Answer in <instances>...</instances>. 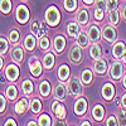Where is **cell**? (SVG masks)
<instances>
[{
    "label": "cell",
    "instance_id": "obj_1",
    "mask_svg": "<svg viewBox=\"0 0 126 126\" xmlns=\"http://www.w3.org/2000/svg\"><path fill=\"white\" fill-rule=\"evenodd\" d=\"M61 20V14H59V10L56 6H50L47 9L46 12V22L49 25H53L56 27Z\"/></svg>",
    "mask_w": 126,
    "mask_h": 126
},
{
    "label": "cell",
    "instance_id": "obj_2",
    "mask_svg": "<svg viewBox=\"0 0 126 126\" xmlns=\"http://www.w3.org/2000/svg\"><path fill=\"white\" fill-rule=\"evenodd\" d=\"M82 91V85H81V81L77 77H72L69 79L68 83V92L72 96H78Z\"/></svg>",
    "mask_w": 126,
    "mask_h": 126
},
{
    "label": "cell",
    "instance_id": "obj_3",
    "mask_svg": "<svg viewBox=\"0 0 126 126\" xmlns=\"http://www.w3.org/2000/svg\"><path fill=\"white\" fill-rule=\"evenodd\" d=\"M29 19V10L25 5H19L16 9V20L19 24H25Z\"/></svg>",
    "mask_w": 126,
    "mask_h": 126
},
{
    "label": "cell",
    "instance_id": "obj_4",
    "mask_svg": "<svg viewBox=\"0 0 126 126\" xmlns=\"http://www.w3.org/2000/svg\"><path fill=\"white\" fill-rule=\"evenodd\" d=\"M29 69H30V73L33 75L34 77H39L42 75V69H43V67H42V63L37 61V58H30L29 61Z\"/></svg>",
    "mask_w": 126,
    "mask_h": 126
},
{
    "label": "cell",
    "instance_id": "obj_5",
    "mask_svg": "<svg viewBox=\"0 0 126 126\" xmlns=\"http://www.w3.org/2000/svg\"><path fill=\"white\" fill-rule=\"evenodd\" d=\"M69 59L72 63L75 64H78L82 59V50H81V47L79 46H75L69 49Z\"/></svg>",
    "mask_w": 126,
    "mask_h": 126
},
{
    "label": "cell",
    "instance_id": "obj_6",
    "mask_svg": "<svg viewBox=\"0 0 126 126\" xmlns=\"http://www.w3.org/2000/svg\"><path fill=\"white\" fill-rule=\"evenodd\" d=\"M50 109H52V111H53V113L56 115V117H58V119H64L66 117V109L58 101H53V102H52Z\"/></svg>",
    "mask_w": 126,
    "mask_h": 126
},
{
    "label": "cell",
    "instance_id": "obj_7",
    "mask_svg": "<svg viewBox=\"0 0 126 126\" xmlns=\"http://www.w3.org/2000/svg\"><path fill=\"white\" fill-rule=\"evenodd\" d=\"M32 32H33L38 38H42V37H44V34L47 33V29L43 25V23L38 22V20H34V22L32 23Z\"/></svg>",
    "mask_w": 126,
    "mask_h": 126
},
{
    "label": "cell",
    "instance_id": "obj_8",
    "mask_svg": "<svg viewBox=\"0 0 126 126\" xmlns=\"http://www.w3.org/2000/svg\"><path fill=\"white\" fill-rule=\"evenodd\" d=\"M5 75H6V78L9 81H16L18 77H19V68L15 66V64H9L6 67V71H5Z\"/></svg>",
    "mask_w": 126,
    "mask_h": 126
},
{
    "label": "cell",
    "instance_id": "obj_9",
    "mask_svg": "<svg viewBox=\"0 0 126 126\" xmlns=\"http://www.w3.org/2000/svg\"><path fill=\"white\" fill-rule=\"evenodd\" d=\"M110 75H111V78L113 79H119L122 75V64L120 62H113L112 66H111V69H110Z\"/></svg>",
    "mask_w": 126,
    "mask_h": 126
},
{
    "label": "cell",
    "instance_id": "obj_10",
    "mask_svg": "<svg viewBox=\"0 0 126 126\" xmlns=\"http://www.w3.org/2000/svg\"><path fill=\"white\" fill-rule=\"evenodd\" d=\"M102 35L107 42L112 43V42L116 39V30H115L112 27H110V25H106V27H103V29H102Z\"/></svg>",
    "mask_w": 126,
    "mask_h": 126
},
{
    "label": "cell",
    "instance_id": "obj_11",
    "mask_svg": "<svg viewBox=\"0 0 126 126\" xmlns=\"http://www.w3.org/2000/svg\"><path fill=\"white\" fill-rule=\"evenodd\" d=\"M54 96L58 100H64L66 98V96H67V88L64 86V83L59 82V83H57V85L54 86Z\"/></svg>",
    "mask_w": 126,
    "mask_h": 126
},
{
    "label": "cell",
    "instance_id": "obj_12",
    "mask_svg": "<svg viewBox=\"0 0 126 126\" xmlns=\"http://www.w3.org/2000/svg\"><path fill=\"white\" fill-rule=\"evenodd\" d=\"M87 35H88V39L92 42V43H98L100 39H101V33H100V30H98V28L96 25L90 27Z\"/></svg>",
    "mask_w": 126,
    "mask_h": 126
},
{
    "label": "cell",
    "instance_id": "obj_13",
    "mask_svg": "<svg viewBox=\"0 0 126 126\" xmlns=\"http://www.w3.org/2000/svg\"><path fill=\"white\" fill-rule=\"evenodd\" d=\"M86 110H87V101L83 97L78 98L76 105H75V112H76V115H78V116H79V115H85Z\"/></svg>",
    "mask_w": 126,
    "mask_h": 126
},
{
    "label": "cell",
    "instance_id": "obj_14",
    "mask_svg": "<svg viewBox=\"0 0 126 126\" xmlns=\"http://www.w3.org/2000/svg\"><path fill=\"white\" fill-rule=\"evenodd\" d=\"M93 69H94V72H96V73H98V75H103V73L107 71V62L105 61V59L98 58L97 62L94 63Z\"/></svg>",
    "mask_w": 126,
    "mask_h": 126
},
{
    "label": "cell",
    "instance_id": "obj_15",
    "mask_svg": "<svg viewBox=\"0 0 126 126\" xmlns=\"http://www.w3.org/2000/svg\"><path fill=\"white\" fill-rule=\"evenodd\" d=\"M102 96L103 98L106 100H111L113 96H115V88L111 83H106V85H103L102 87Z\"/></svg>",
    "mask_w": 126,
    "mask_h": 126
},
{
    "label": "cell",
    "instance_id": "obj_16",
    "mask_svg": "<svg viewBox=\"0 0 126 126\" xmlns=\"http://www.w3.org/2000/svg\"><path fill=\"white\" fill-rule=\"evenodd\" d=\"M90 20V15H88V12L86 9H81L79 12L77 13V23L81 24V25H86Z\"/></svg>",
    "mask_w": 126,
    "mask_h": 126
},
{
    "label": "cell",
    "instance_id": "obj_17",
    "mask_svg": "<svg viewBox=\"0 0 126 126\" xmlns=\"http://www.w3.org/2000/svg\"><path fill=\"white\" fill-rule=\"evenodd\" d=\"M53 46H54V49L57 53H59V52H62L63 49H64L66 47V39L64 37H62V35H57L53 40Z\"/></svg>",
    "mask_w": 126,
    "mask_h": 126
},
{
    "label": "cell",
    "instance_id": "obj_18",
    "mask_svg": "<svg viewBox=\"0 0 126 126\" xmlns=\"http://www.w3.org/2000/svg\"><path fill=\"white\" fill-rule=\"evenodd\" d=\"M24 58V50L23 48H20V47H16L12 50V59L15 62V63H20L23 61Z\"/></svg>",
    "mask_w": 126,
    "mask_h": 126
},
{
    "label": "cell",
    "instance_id": "obj_19",
    "mask_svg": "<svg viewBox=\"0 0 126 126\" xmlns=\"http://www.w3.org/2000/svg\"><path fill=\"white\" fill-rule=\"evenodd\" d=\"M67 33L69 37H77L79 33V25L76 22H71L67 25Z\"/></svg>",
    "mask_w": 126,
    "mask_h": 126
},
{
    "label": "cell",
    "instance_id": "obj_20",
    "mask_svg": "<svg viewBox=\"0 0 126 126\" xmlns=\"http://www.w3.org/2000/svg\"><path fill=\"white\" fill-rule=\"evenodd\" d=\"M92 116L96 119L97 121H101L105 116V109L101 106V105H96L92 110Z\"/></svg>",
    "mask_w": 126,
    "mask_h": 126
},
{
    "label": "cell",
    "instance_id": "obj_21",
    "mask_svg": "<svg viewBox=\"0 0 126 126\" xmlns=\"http://www.w3.org/2000/svg\"><path fill=\"white\" fill-rule=\"evenodd\" d=\"M27 107H28V100L27 98H22V100H19L18 103L15 105V112L19 113V115H22L27 111Z\"/></svg>",
    "mask_w": 126,
    "mask_h": 126
},
{
    "label": "cell",
    "instance_id": "obj_22",
    "mask_svg": "<svg viewBox=\"0 0 126 126\" xmlns=\"http://www.w3.org/2000/svg\"><path fill=\"white\" fill-rule=\"evenodd\" d=\"M54 61H56V59H54L53 53H47V54L44 56V58H43V66H44V68H47V69L53 68Z\"/></svg>",
    "mask_w": 126,
    "mask_h": 126
},
{
    "label": "cell",
    "instance_id": "obj_23",
    "mask_svg": "<svg viewBox=\"0 0 126 126\" xmlns=\"http://www.w3.org/2000/svg\"><path fill=\"white\" fill-rule=\"evenodd\" d=\"M125 50V44L122 43V42H119V43H116L113 46V49H112V56L115 58H120L124 53Z\"/></svg>",
    "mask_w": 126,
    "mask_h": 126
},
{
    "label": "cell",
    "instance_id": "obj_24",
    "mask_svg": "<svg viewBox=\"0 0 126 126\" xmlns=\"http://www.w3.org/2000/svg\"><path fill=\"white\" fill-rule=\"evenodd\" d=\"M68 77H69V68H68V66H66V64L61 66L59 69H58V78L64 82V81H67Z\"/></svg>",
    "mask_w": 126,
    "mask_h": 126
},
{
    "label": "cell",
    "instance_id": "obj_25",
    "mask_svg": "<svg viewBox=\"0 0 126 126\" xmlns=\"http://www.w3.org/2000/svg\"><path fill=\"white\" fill-rule=\"evenodd\" d=\"M39 93L42 94V96L47 97L48 94L50 93V85L48 81H42L40 85H39Z\"/></svg>",
    "mask_w": 126,
    "mask_h": 126
},
{
    "label": "cell",
    "instance_id": "obj_26",
    "mask_svg": "<svg viewBox=\"0 0 126 126\" xmlns=\"http://www.w3.org/2000/svg\"><path fill=\"white\" fill-rule=\"evenodd\" d=\"M88 42H90V39H88V35L86 34V33H78V35H77V43H78V46L79 47H87L88 46Z\"/></svg>",
    "mask_w": 126,
    "mask_h": 126
},
{
    "label": "cell",
    "instance_id": "obj_27",
    "mask_svg": "<svg viewBox=\"0 0 126 126\" xmlns=\"http://www.w3.org/2000/svg\"><path fill=\"white\" fill-rule=\"evenodd\" d=\"M24 46H25V48L28 50H33L35 48V38L32 35V34L27 35L25 37V40H24Z\"/></svg>",
    "mask_w": 126,
    "mask_h": 126
},
{
    "label": "cell",
    "instance_id": "obj_28",
    "mask_svg": "<svg viewBox=\"0 0 126 126\" xmlns=\"http://www.w3.org/2000/svg\"><path fill=\"white\" fill-rule=\"evenodd\" d=\"M22 88H23V92L27 94V96H29V94H32V92H33V90H34L33 82L29 81V79H25L23 82V85H22Z\"/></svg>",
    "mask_w": 126,
    "mask_h": 126
},
{
    "label": "cell",
    "instance_id": "obj_29",
    "mask_svg": "<svg viewBox=\"0 0 126 126\" xmlns=\"http://www.w3.org/2000/svg\"><path fill=\"white\" fill-rule=\"evenodd\" d=\"M90 56H91V58H93V59L101 58V48H100L98 44H93V46L90 48Z\"/></svg>",
    "mask_w": 126,
    "mask_h": 126
},
{
    "label": "cell",
    "instance_id": "obj_30",
    "mask_svg": "<svg viewBox=\"0 0 126 126\" xmlns=\"http://www.w3.org/2000/svg\"><path fill=\"white\" fill-rule=\"evenodd\" d=\"M0 10L4 14H9L12 10V1L10 0H0Z\"/></svg>",
    "mask_w": 126,
    "mask_h": 126
},
{
    "label": "cell",
    "instance_id": "obj_31",
    "mask_svg": "<svg viewBox=\"0 0 126 126\" xmlns=\"http://www.w3.org/2000/svg\"><path fill=\"white\" fill-rule=\"evenodd\" d=\"M30 110H32V112L35 113V115L42 111V103H40V101L38 98H33V100H32V102H30Z\"/></svg>",
    "mask_w": 126,
    "mask_h": 126
},
{
    "label": "cell",
    "instance_id": "obj_32",
    "mask_svg": "<svg viewBox=\"0 0 126 126\" xmlns=\"http://www.w3.org/2000/svg\"><path fill=\"white\" fill-rule=\"evenodd\" d=\"M6 97L9 98V100H15L16 98V96H18V90H16V87L15 86H13V85H10V86H8V88H6Z\"/></svg>",
    "mask_w": 126,
    "mask_h": 126
},
{
    "label": "cell",
    "instance_id": "obj_33",
    "mask_svg": "<svg viewBox=\"0 0 126 126\" xmlns=\"http://www.w3.org/2000/svg\"><path fill=\"white\" fill-rule=\"evenodd\" d=\"M81 79H82V83L85 85H90L91 81H92V72L90 69H85L81 75Z\"/></svg>",
    "mask_w": 126,
    "mask_h": 126
},
{
    "label": "cell",
    "instance_id": "obj_34",
    "mask_svg": "<svg viewBox=\"0 0 126 126\" xmlns=\"http://www.w3.org/2000/svg\"><path fill=\"white\" fill-rule=\"evenodd\" d=\"M64 8L67 12H73L77 8V0H64Z\"/></svg>",
    "mask_w": 126,
    "mask_h": 126
},
{
    "label": "cell",
    "instance_id": "obj_35",
    "mask_svg": "<svg viewBox=\"0 0 126 126\" xmlns=\"http://www.w3.org/2000/svg\"><path fill=\"white\" fill-rule=\"evenodd\" d=\"M109 20L112 25H117L119 24V12L116 10H112L110 12V15H109Z\"/></svg>",
    "mask_w": 126,
    "mask_h": 126
},
{
    "label": "cell",
    "instance_id": "obj_36",
    "mask_svg": "<svg viewBox=\"0 0 126 126\" xmlns=\"http://www.w3.org/2000/svg\"><path fill=\"white\" fill-rule=\"evenodd\" d=\"M9 48V43L5 38H0V56H4Z\"/></svg>",
    "mask_w": 126,
    "mask_h": 126
},
{
    "label": "cell",
    "instance_id": "obj_37",
    "mask_svg": "<svg viewBox=\"0 0 126 126\" xmlns=\"http://www.w3.org/2000/svg\"><path fill=\"white\" fill-rule=\"evenodd\" d=\"M18 40H19V32L16 29L10 30V33H9V42H10V43H13V44H16Z\"/></svg>",
    "mask_w": 126,
    "mask_h": 126
},
{
    "label": "cell",
    "instance_id": "obj_38",
    "mask_svg": "<svg viewBox=\"0 0 126 126\" xmlns=\"http://www.w3.org/2000/svg\"><path fill=\"white\" fill-rule=\"evenodd\" d=\"M38 122H39V125H42V126H48V125H52V121H50V117L48 116L47 113H43L42 116L39 117V120H38Z\"/></svg>",
    "mask_w": 126,
    "mask_h": 126
},
{
    "label": "cell",
    "instance_id": "obj_39",
    "mask_svg": "<svg viewBox=\"0 0 126 126\" xmlns=\"http://www.w3.org/2000/svg\"><path fill=\"white\" fill-rule=\"evenodd\" d=\"M39 47H40V49H44V50L49 48V40L47 37L39 38Z\"/></svg>",
    "mask_w": 126,
    "mask_h": 126
},
{
    "label": "cell",
    "instance_id": "obj_40",
    "mask_svg": "<svg viewBox=\"0 0 126 126\" xmlns=\"http://www.w3.org/2000/svg\"><path fill=\"white\" fill-rule=\"evenodd\" d=\"M96 9H100V10H106L107 9V3H106V0H96Z\"/></svg>",
    "mask_w": 126,
    "mask_h": 126
},
{
    "label": "cell",
    "instance_id": "obj_41",
    "mask_svg": "<svg viewBox=\"0 0 126 126\" xmlns=\"http://www.w3.org/2000/svg\"><path fill=\"white\" fill-rule=\"evenodd\" d=\"M117 5H119V1H117V0H109V1H107V10H109V12L116 10Z\"/></svg>",
    "mask_w": 126,
    "mask_h": 126
},
{
    "label": "cell",
    "instance_id": "obj_42",
    "mask_svg": "<svg viewBox=\"0 0 126 126\" xmlns=\"http://www.w3.org/2000/svg\"><path fill=\"white\" fill-rule=\"evenodd\" d=\"M119 124L126 125V111H124V110H121L119 112Z\"/></svg>",
    "mask_w": 126,
    "mask_h": 126
},
{
    "label": "cell",
    "instance_id": "obj_43",
    "mask_svg": "<svg viewBox=\"0 0 126 126\" xmlns=\"http://www.w3.org/2000/svg\"><path fill=\"white\" fill-rule=\"evenodd\" d=\"M103 15H105L103 10L94 9V18H96V20H102V19H103Z\"/></svg>",
    "mask_w": 126,
    "mask_h": 126
},
{
    "label": "cell",
    "instance_id": "obj_44",
    "mask_svg": "<svg viewBox=\"0 0 126 126\" xmlns=\"http://www.w3.org/2000/svg\"><path fill=\"white\" fill-rule=\"evenodd\" d=\"M5 107H6V101L3 94H0V112H3L5 110Z\"/></svg>",
    "mask_w": 126,
    "mask_h": 126
},
{
    "label": "cell",
    "instance_id": "obj_45",
    "mask_svg": "<svg viewBox=\"0 0 126 126\" xmlns=\"http://www.w3.org/2000/svg\"><path fill=\"white\" fill-rule=\"evenodd\" d=\"M106 125H107V126H112V125H119V124H117V120H116V119H115L113 116H111V117L106 121Z\"/></svg>",
    "mask_w": 126,
    "mask_h": 126
},
{
    "label": "cell",
    "instance_id": "obj_46",
    "mask_svg": "<svg viewBox=\"0 0 126 126\" xmlns=\"http://www.w3.org/2000/svg\"><path fill=\"white\" fill-rule=\"evenodd\" d=\"M4 125H6V126H8V125H13V126H14V125H16V122H15V120H13V119H9V120L5 121Z\"/></svg>",
    "mask_w": 126,
    "mask_h": 126
},
{
    "label": "cell",
    "instance_id": "obj_47",
    "mask_svg": "<svg viewBox=\"0 0 126 126\" xmlns=\"http://www.w3.org/2000/svg\"><path fill=\"white\" fill-rule=\"evenodd\" d=\"M121 14H122V18L126 20V4L122 6V9H121Z\"/></svg>",
    "mask_w": 126,
    "mask_h": 126
},
{
    "label": "cell",
    "instance_id": "obj_48",
    "mask_svg": "<svg viewBox=\"0 0 126 126\" xmlns=\"http://www.w3.org/2000/svg\"><path fill=\"white\" fill-rule=\"evenodd\" d=\"M121 105H122L124 107H126V93H125L124 96L121 97Z\"/></svg>",
    "mask_w": 126,
    "mask_h": 126
},
{
    "label": "cell",
    "instance_id": "obj_49",
    "mask_svg": "<svg viewBox=\"0 0 126 126\" xmlns=\"http://www.w3.org/2000/svg\"><path fill=\"white\" fill-rule=\"evenodd\" d=\"M93 1H94V0H83V3H85V4H87V5H91Z\"/></svg>",
    "mask_w": 126,
    "mask_h": 126
},
{
    "label": "cell",
    "instance_id": "obj_50",
    "mask_svg": "<svg viewBox=\"0 0 126 126\" xmlns=\"http://www.w3.org/2000/svg\"><path fill=\"white\" fill-rule=\"evenodd\" d=\"M121 58H122V61H124V63H126V50L122 53V56H121Z\"/></svg>",
    "mask_w": 126,
    "mask_h": 126
},
{
    "label": "cell",
    "instance_id": "obj_51",
    "mask_svg": "<svg viewBox=\"0 0 126 126\" xmlns=\"http://www.w3.org/2000/svg\"><path fill=\"white\" fill-rule=\"evenodd\" d=\"M3 64H4V62H3V58H1V57H0V69H1V68H3Z\"/></svg>",
    "mask_w": 126,
    "mask_h": 126
},
{
    "label": "cell",
    "instance_id": "obj_52",
    "mask_svg": "<svg viewBox=\"0 0 126 126\" xmlns=\"http://www.w3.org/2000/svg\"><path fill=\"white\" fill-rule=\"evenodd\" d=\"M82 125H85V126H88V125H91V124H90V121H83V122H82Z\"/></svg>",
    "mask_w": 126,
    "mask_h": 126
},
{
    "label": "cell",
    "instance_id": "obj_53",
    "mask_svg": "<svg viewBox=\"0 0 126 126\" xmlns=\"http://www.w3.org/2000/svg\"><path fill=\"white\" fill-rule=\"evenodd\" d=\"M28 125H29V126H32V125H33V126H34V125H38V124H35L34 121H30V122H29Z\"/></svg>",
    "mask_w": 126,
    "mask_h": 126
},
{
    "label": "cell",
    "instance_id": "obj_54",
    "mask_svg": "<svg viewBox=\"0 0 126 126\" xmlns=\"http://www.w3.org/2000/svg\"><path fill=\"white\" fill-rule=\"evenodd\" d=\"M124 86L126 87V75H125V77H124Z\"/></svg>",
    "mask_w": 126,
    "mask_h": 126
}]
</instances>
